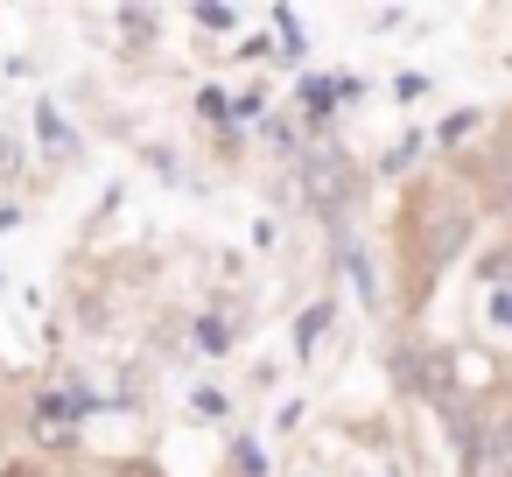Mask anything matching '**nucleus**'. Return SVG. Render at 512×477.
<instances>
[{
    "label": "nucleus",
    "mask_w": 512,
    "mask_h": 477,
    "mask_svg": "<svg viewBox=\"0 0 512 477\" xmlns=\"http://www.w3.org/2000/svg\"><path fill=\"white\" fill-rule=\"evenodd\" d=\"M414 246H421V267H449V260L470 246V211L428 197V204L414 211Z\"/></svg>",
    "instance_id": "nucleus-1"
},
{
    "label": "nucleus",
    "mask_w": 512,
    "mask_h": 477,
    "mask_svg": "<svg viewBox=\"0 0 512 477\" xmlns=\"http://www.w3.org/2000/svg\"><path fill=\"white\" fill-rule=\"evenodd\" d=\"M302 176H309V197H316V211H323V218H337V211L351 204V190H358V176H351V162H344V155H309V162H302Z\"/></svg>",
    "instance_id": "nucleus-2"
},
{
    "label": "nucleus",
    "mask_w": 512,
    "mask_h": 477,
    "mask_svg": "<svg viewBox=\"0 0 512 477\" xmlns=\"http://www.w3.org/2000/svg\"><path fill=\"white\" fill-rule=\"evenodd\" d=\"M337 99H351V92H344V78H302V113H309L316 127L337 113Z\"/></svg>",
    "instance_id": "nucleus-3"
},
{
    "label": "nucleus",
    "mask_w": 512,
    "mask_h": 477,
    "mask_svg": "<svg viewBox=\"0 0 512 477\" xmlns=\"http://www.w3.org/2000/svg\"><path fill=\"white\" fill-rule=\"evenodd\" d=\"M323 330H330V302H309V309H302V323H295V358H316Z\"/></svg>",
    "instance_id": "nucleus-4"
},
{
    "label": "nucleus",
    "mask_w": 512,
    "mask_h": 477,
    "mask_svg": "<svg viewBox=\"0 0 512 477\" xmlns=\"http://www.w3.org/2000/svg\"><path fill=\"white\" fill-rule=\"evenodd\" d=\"M484 463H491V477H512V414L484 435Z\"/></svg>",
    "instance_id": "nucleus-5"
},
{
    "label": "nucleus",
    "mask_w": 512,
    "mask_h": 477,
    "mask_svg": "<svg viewBox=\"0 0 512 477\" xmlns=\"http://www.w3.org/2000/svg\"><path fill=\"white\" fill-rule=\"evenodd\" d=\"M36 134H43V141H50L57 155H78V134H71V127L57 120V106H36Z\"/></svg>",
    "instance_id": "nucleus-6"
},
{
    "label": "nucleus",
    "mask_w": 512,
    "mask_h": 477,
    "mask_svg": "<svg viewBox=\"0 0 512 477\" xmlns=\"http://www.w3.org/2000/svg\"><path fill=\"white\" fill-rule=\"evenodd\" d=\"M197 351H211V358L232 351V323L225 316H197Z\"/></svg>",
    "instance_id": "nucleus-7"
},
{
    "label": "nucleus",
    "mask_w": 512,
    "mask_h": 477,
    "mask_svg": "<svg viewBox=\"0 0 512 477\" xmlns=\"http://www.w3.org/2000/svg\"><path fill=\"white\" fill-rule=\"evenodd\" d=\"M197 113H204L211 127H225V120H239V113L225 106V92H218V85H204V92H197Z\"/></svg>",
    "instance_id": "nucleus-8"
},
{
    "label": "nucleus",
    "mask_w": 512,
    "mask_h": 477,
    "mask_svg": "<svg viewBox=\"0 0 512 477\" xmlns=\"http://www.w3.org/2000/svg\"><path fill=\"white\" fill-rule=\"evenodd\" d=\"M190 15H197V29H211V36H225V29L239 22L232 8H211V0H204V8H190Z\"/></svg>",
    "instance_id": "nucleus-9"
},
{
    "label": "nucleus",
    "mask_w": 512,
    "mask_h": 477,
    "mask_svg": "<svg viewBox=\"0 0 512 477\" xmlns=\"http://www.w3.org/2000/svg\"><path fill=\"white\" fill-rule=\"evenodd\" d=\"M484 316H491V323H498V330L512 337V288H491V302H484Z\"/></svg>",
    "instance_id": "nucleus-10"
},
{
    "label": "nucleus",
    "mask_w": 512,
    "mask_h": 477,
    "mask_svg": "<svg viewBox=\"0 0 512 477\" xmlns=\"http://www.w3.org/2000/svg\"><path fill=\"white\" fill-rule=\"evenodd\" d=\"M414 155H421V141H414V134H407V141H400V148H393V155H386V162H379V169H393V176H400V169H407V162H414Z\"/></svg>",
    "instance_id": "nucleus-11"
},
{
    "label": "nucleus",
    "mask_w": 512,
    "mask_h": 477,
    "mask_svg": "<svg viewBox=\"0 0 512 477\" xmlns=\"http://www.w3.org/2000/svg\"><path fill=\"white\" fill-rule=\"evenodd\" d=\"M232 456H239V470H246V477H267V456H260V449H253V442H239V449H232Z\"/></svg>",
    "instance_id": "nucleus-12"
},
{
    "label": "nucleus",
    "mask_w": 512,
    "mask_h": 477,
    "mask_svg": "<svg viewBox=\"0 0 512 477\" xmlns=\"http://www.w3.org/2000/svg\"><path fill=\"white\" fill-rule=\"evenodd\" d=\"M15 169H22V155H15V141H8V134H0V176H15Z\"/></svg>",
    "instance_id": "nucleus-13"
},
{
    "label": "nucleus",
    "mask_w": 512,
    "mask_h": 477,
    "mask_svg": "<svg viewBox=\"0 0 512 477\" xmlns=\"http://www.w3.org/2000/svg\"><path fill=\"white\" fill-rule=\"evenodd\" d=\"M113 477H162V470H155V463H120Z\"/></svg>",
    "instance_id": "nucleus-14"
},
{
    "label": "nucleus",
    "mask_w": 512,
    "mask_h": 477,
    "mask_svg": "<svg viewBox=\"0 0 512 477\" xmlns=\"http://www.w3.org/2000/svg\"><path fill=\"white\" fill-rule=\"evenodd\" d=\"M15 225H22V211H15V204H0V232H15Z\"/></svg>",
    "instance_id": "nucleus-15"
}]
</instances>
